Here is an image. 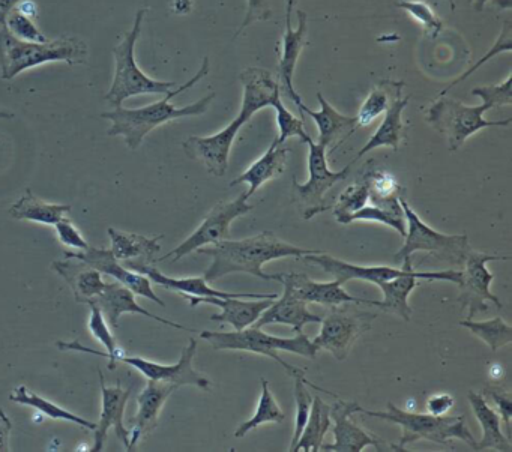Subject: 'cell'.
Returning <instances> with one entry per match:
<instances>
[{
  "label": "cell",
  "mask_w": 512,
  "mask_h": 452,
  "mask_svg": "<svg viewBox=\"0 0 512 452\" xmlns=\"http://www.w3.org/2000/svg\"><path fill=\"white\" fill-rule=\"evenodd\" d=\"M499 260H511V256H499V254L482 253L472 250L464 262V271L461 272L460 295L458 302L467 310V319H475L476 314L488 311V304L502 308L494 293H491V283L494 275L488 269V263Z\"/></svg>",
  "instance_id": "13"
},
{
  "label": "cell",
  "mask_w": 512,
  "mask_h": 452,
  "mask_svg": "<svg viewBox=\"0 0 512 452\" xmlns=\"http://www.w3.org/2000/svg\"><path fill=\"white\" fill-rule=\"evenodd\" d=\"M389 103H391V100H389V94L386 91V82L379 83L368 94L367 100L364 101L358 115L355 116L358 127H368V125L373 124L380 115L386 112Z\"/></svg>",
  "instance_id": "46"
},
{
  "label": "cell",
  "mask_w": 512,
  "mask_h": 452,
  "mask_svg": "<svg viewBox=\"0 0 512 452\" xmlns=\"http://www.w3.org/2000/svg\"><path fill=\"white\" fill-rule=\"evenodd\" d=\"M262 394H260L259 404H257L256 412L251 416L248 421L242 422L235 431V437L247 436L250 431L256 430L257 427L263 424H281L286 419V413L281 409L280 404L275 400L274 394L269 389V382L262 377Z\"/></svg>",
  "instance_id": "38"
},
{
  "label": "cell",
  "mask_w": 512,
  "mask_h": 452,
  "mask_svg": "<svg viewBox=\"0 0 512 452\" xmlns=\"http://www.w3.org/2000/svg\"><path fill=\"white\" fill-rule=\"evenodd\" d=\"M88 304L97 305V307L103 311L107 323H109L112 328H118L122 314L130 313L149 317V319L155 320V322L158 323H163V325L170 326V328L194 332V329L187 328V326L179 325V323L172 322V320H167L164 319V317L155 316V314L149 313L146 308H143L142 305L136 301V295H134L128 287L122 286L121 283H118V281L106 283V287H104L103 292H101L100 295L95 296L94 299H91Z\"/></svg>",
  "instance_id": "20"
},
{
  "label": "cell",
  "mask_w": 512,
  "mask_h": 452,
  "mask_svg": "<svg viewBox=\"0 0 512 452\" xmlns=\"http://www.w3.org/2000/svg\"><path fill=\"white\" fill-rule=\"evenodd\" d=\"M88 46L80 38L62 37L46 43L17 40L7 28H0V76L13 80L31 68L49 62L71 65L86 64Z\"/></svg>",
  "instance_id": "4"
},
{
  "label": "cell",
  "mask_w": 512,
  "mask_h": 452,
  "mask_svg": "<svg viewBox=\"0 0 512 452\" xmlns=\"http://www.w3.org/2000/svg\"><path fill=\"white\" fill-rule=\"evenodd\" d=\"M200 338L208 341L214 350H242V352L268 356V358L274 359L277 364H280L293 379L295 377H305L304 370L283 361L278 352L295 353V355L313 359L316 358L317 352H319L313 341L308 340L304 332L298 334V337L283 338L266 334L262 331V328H256V326H248L242 331L233 332L203 331L200 332Z\"/></svg>",
  "instance_id": "5"
},
{
  "label": "cell",
  "mask_w": 512,
  "mask_h": 452,
  "mask_svg": "<svg viewBox=\"0 0 512 452\" xmlns=\"http://www.w3.org/2000/svg\"><path fill=\"white\" fill-rule=\"evenodd\" d=\"M460 325L469 329L475 337L484 341L491 352L512 343V326L502 317H494L485 322H475L473 319L461 320Z\"/></svg>",
  "instance_id": "39"
},
{
  "label": "cell",
  "mask_w": 512,
  "mask_h": 452,
  "mask_svg": "<svg viewBox=\"0 0 512 452\" xmlns=\"http://www.w3.org/2000/svg\"><path fill=\"white\" fill-rule=\"evenodd\" d=\"M20 2L22 0H0V28H7L8 16Z\"/></svg>",
  "instance_id": "54"
},
{
  "label": "cell",
  "mask_w": 512,
  "mask_h": 452,
  "mask_svg": "<svg viewBox=\"0 0 512 452\" xmlns=\"http://www.w3.org/2000/svg\"><path fill=\"white\" fill-rule=\"evenodd\" d=\"M331 406L320 398V395L313 397V406H311L310 416H308L307 425L302 431L301 437L296 442L292 452H319L322 451L323 440L326 433L331 430Z\"/></svg>",
  "instance_id": "36"
},
{
  "label": "cell",
  "mask_w": 512,
  "mask_h": 452,
  "mask_svg": "<svg viewBox=\"0 0 512 452\" xmlns=\"http://www.w3.org/2000/svg\"><path fill=\"white\" fill-rule=\"evenodd\" d=\"M358 409V403L355 401L338 400L331 406V419L334 421L332 433H334V443L325 445L323 443L322 451L328 452H362L367 446H374L376 451L380 452H403L406 448L394 443L385 442L380 437L368 433L364 428L350 419L355 415Z\"/></svg>",
  "instance_id": "14"
},
{
  "label": "cell",
  "mask_w": 512,
  "mask_h": 452,
  "mask_svg": "<svg viewBox=\"0 0 512 452\" xmlns=\"http://www.w3.org/2000/svg\"><path fill=\"white\" fill-rule=\"evenodd\" d=\"M275 281L289 284L293 292L307 304H320L325 307H338V305L344 304H364L374 307L376 304V301H367V299L349 295L343 286L335 280L329 281V283H319V281L311 280L307 275L290 272V274H277Z\"/></svg>",
  "instance_id": "22"
},
{
  "label": "cell",
  "mask_w": 512,
  "mask_h": 452,
  "mask_svg": "<svg viewBox=\"0 0 512 452\" xmlns=\"http://www.w3.org/2000/svg\"><path fill=\"white\" fill-rule=\"evenodd\" d=\"M356 412L400 425L403 437L398 445L403 448L421 439L430 440V442L442 446H448L452 439H458L463 440L466 445L470 446V449L475 451L476 439L467 428L464 416H434L430 413L407 412L392 403H388V410L385 412L364 409L358 404Z\"/></svg>",
  "instance_id": "6"
},
{
  "label": "cell",
  "mask_w": 512,
  "mask_h": 452,
  "mask_svg": "<svg viewBox=\"0 0 512 452\" xmlns=\"http://www.w3.org/2000/svg\"><path fill=\"white\" fill-rule=\"evenodd\" d=\"M398 8L406 11L410 17L416 20L424 29V34L431 40H436L440 32L443 31V22L434 13L430 5L425 4L422 0H401L397 4Z\"/></svg>",
  "instance_id": "41"
},
{
  "label": "cell",
  "mask_w": 512,
  "mask_h": 452,
  "mask_svg": "<svg viewBox=\"0 0 512 452\" xmlns=\"http://www.w3.org/2000/svg\"><path fill=\"white\" fill-rule=\"evenodd\" d=\"M400 203L404 217H406V236H404L406 241L400 251L395 254V262L403 263L407 257H412L419 251H425L449 265H464L467 256L473 250L466 235H445V233L437 232L425 224L419 215L410 208L406 196L400 197Z\"/></svg>",
  "instance_id": "8"
},
{
  "label": "cell",
  "mask_w": 512,
  "mask_h": 452,
  "mask_svg": "<svg viewBox=\"0 0 512 452\" xmlns=\"http://www.w3.org/2000/svg\"><path fill=\"white\" fill-rule=\"evenodd\" d=\"M317 101H319L320 109L317 112L308 109L304 103H299L298 110L302 115L310 116L319 130V145L325 146L326 151L331 149L334 151L340 146L344 140L349 139L355 133L358 124H356L355 116H344L334 109L328 101L323 97L322 92H317Z\"/></svg>",
  "instance_id": "26"
},
{
  "label": "cell",
  "mask_w": 512,
  "mask_h": 452,
  "mask_svg": "<svg viewBox=\"0 0 512 452\" xmlns=\"http://www.w3.org/2000/svg\"><path fill=\"white\" fill-rule=\"evenodd\" d=\"M472 2L473 8H475L478 13H482L484 11L485 5L490 2V0H470Z\"/></svg>",
  "instance_id": "58"
},
{
  "label": "cell",
  "mask_w": 512,
  "mask_h": 452,
  "mask_svg": "<svg viewBox=\"0 0 512 452\" xmlns=\"http://www.w3.org/2000/svg\"><path fill=\"white\" fill-rule=\"evenodd\" d=\"M472 95L481 98L482 104L487 106L488 110L496 107L512 106V76L511 73L506 77L505 82L500 85L479 86L472 91Z\"/></svg>",
  "instance_id": "48"
},
{
  "label": "cell",
  "mask_w": 512,
  "mask_h": 452,
  "mask_svg": "<svg viewBox=\"0 0 512 452\" xmlns=\"http://www.w3.org/2000/svg\"><path fill=\"white\" fill-rule=\"evenodd\" d=\"M307 385L317 389V391L331 394V392L313 385L310 380H307V377H295L296 418L295 431H293L292 443H290L289 448L290 452L295 448L296 442L301 437L302 431H304L305 425H307L308 416H310L311 406H313V395L310 394V389L307 388Z\"/></svg>",
  "instance_id": "40"
},
{
  "label": "cell",
  "mask_w": 512,
  "mask_h": 452,
  "mask_svg": "<svg viewBox=\"0 0 512 452\" xmlns=\"http://www.w3.org/2000/svg\"><path fill=\"white\" fill-rule=\"evenodd\" d=\"M16 10H19L20 13L25 14V16L31 17V19H37L38 17V8L35 5V2L32 0H22L19 5H17Z\"/></svg>",
  "instance_id": "55"
},
{
  "label": "cell",
  "mask_w": 512,
  "mask_h": 452,
  "mask_svg": "<svg viewBox=\"0 0 512 452\" xmlns=\"http://www.w3.org/2000/svg\"><path fill=\"white\" fill-rule=\"evenodd\" d=\"M0 119H14V113L5 112V110H0Z\"/></svg>",
  "instance_id": "59"
},
{
  "label": "cell",
  "mask_w": 512,
  "mask_h": 452,
  "mask_svg": "<svg viewBox=\"0 0 512 452\" xmlns=\"http://www.w3.org/2000/svg\"><path fill=\"white\" fill-rule=\"evenodd\" d=\"M469 403L482 428V439L476 442L475 451L511 452L512 442L502 431V419L499 413L487 403L484 395L470 391Z\"/></svg>",
  "instance_id": "31"
},
{
  "label": "cell",
  "mask_w": 512,
  "mask_h": 452,
  "mask_svg": "<svg viewBox=\"0 0 512 452\" xmlns=\"http://www.w3.org/2000/svg\"><path fill=\"white\" fill-rule=\"evenodd\" d=\"M178 388L179 386L173 383L149 380L148 385L137 397V413L130 421V451H134L137 443L158 427L161 409L166 404L167 398Z\"/></svg>",
  "instance_id": "21"
},
{
  "label": "cell",
  "mask_w": 512,
  "mask_h": 452,
  "mask_svg": "<svg viewBox=\"0 0 512 452\" xmlns=\"http://www.w3.org/2000/svg\"><path fill=\"white\" fill-rule=\"evenodd\" d=\"M347 305L329 307L331 310L323 314L320 334L313 340L317 350H326L337 361H344L349 356L356 341L370 331L376 319V314L370 311L355 310Z\"/></svg>",
  "instance_id": "11"
},
{
  "label": "cell",
  "mask_w": 512,
  "mask_h": 452,
  "mask_svg": "<svg viewBox=\"0 0 512 452\" xmlns=\"http://www.w3.org/2000/svg\"><path fill=\"white\" fill-rule=\"evenodd\" d=\"M71 211H73V205L44 202L32 193L31 188H28L8 212L14 220L55 226L62 218L68 217Z\"/></svg>",
  "instance_id": "33"
},
{
  "label": "cell",
  "mask_w": 512,
  "mask_h": 452,
  "mask_svg": "<svg viewBox=\"0 0 512 452\" xmlns=\"http://www.w3.org/2000/svg\"><path fill=\"white\" fill-rule=\"evenodd\" d=\"M208 74L209 58L206 56L196 76L188 80L184 85L179 86V88L172 89L169 94H166L163 100L149 104V106L139 107V109H124V107H118V109H113L112 112L101 113V118L112 122V127L109 128L107 134H109L110 137H122V139L125 140V145H127L131 151H137L140 145H142L143 140H145L152 131L161 127V125L176 121V119L205 115L212 101H214V92L206 95V97L200 98L196 103L185 107L175 106V104H172V100L178 97V95H181L182 92L193 88L196 83L205 79Z\"/></svg>",
  "instance_id": "3"
},
{
  "label": "cell",
  "mask_w": 512,
  "mask_h": 452,
  "mask_svg": "<svg viewBox=\"0 0 512 452\" xmlns=\"http://www.w3.org/2000/svg\"><path fill=\"white\" fill-rule=\"evenodd\" d=\"M449 4V8H451V11H455V2L454 0H446Z\"/></svg>",
  "instance_id": "60"
},
{
  "label": "cell",
  "mask_w": 512,
  "mask_h": 452,
  "mask_svg": "<svg viewBox=\"0 0 512 452\" xmlns=\"http://www.w3.org/2000/svg\"><path fill=\"white\" fill-rule=\"evenodd\" d=\"M365 205H368L367 185L359 181L358 184L350 185L340 194L334 209H332V214L338 223L344 224L347 217L361 211Z\"/></svg>",
  "instance_id": "43"
},
{
  "label": "cell",
  "mask_w": 512,
  "mask_h": 452,
  "mask_svg": "<svg viewBox=\"0 0 512 452\" xmlns=\"http://www.w3.org/2000/svg\"><path fill=\"white\" fill-rule=\"evenodd\" d=\"M124 263L127 268L146 275L149 280L154 281L158 286L172 292L181 293L182 296H199V298H241V299H277V293H232L221 292L209 286L208 281L203 277L173 278L164 275L155 266L157 262H145L142 259L127 260Z\"/></svg>",
  "instance_id": "17"
},
{
  "label": "cell",
  "mask_w": 512,
  "mask_h": 452,
  "mask_svg": "<svg viewBox=\"0 0 512 452\" xmlns=\"http://www.w3.org/2000/svg\"><path fill=\"white\" fill-rule=\"evenodd\" d=\"M184 298L190 302L191 307H197L200 304L215 305L221 308L220 313L214 314L211 320L220 323H229L235 328V331H242L253 325L263 311L272 304L274 299H253V301H244L241 298H199V296L184 295Z\"/></svg>",
  "instance_id": "27"
},
{
  "label": "cell",
  "mask_w": 512,
  "mask_h": 452,
  "mask_svg": "<svg viewBox=\"0 0 512 452\" xmlns=\"http://www.w3.org/2000/svg\"><path fill=\"white\" fill-rule=\"evenodd\" d=\"M287 155H289V149L284 148V145H278L277 139H274L272 145L269 146L268 151L254 161L241 176L233 179L230 182V187H236V185L247 184L248 191L247 197H253L259 188H262L266 182L272 181V179L280 176L284 172V167L287 163Z\"/></svg>",
  "instance_id": "30"
},
{
  "label": "cell",
  "mask_w": 512,
  "mask_h": 452,
  "mask_svg": "<svg viewBox=\"0 0 512 452\" xmlns=\"http://www.w3.org/2000/svg\"><path fill=\"white\" fill-rule=\"evenodd\" d=\"M193 10V0H173V11L179 16L190 14Z\"/></svg>",
  "instance_id": "56"
},
{
  "label": "cell",
  "mask_w": 512,
  "mask_h": 452,
  "mask_svg": "<svg viewBox=\"0 0 512 452\" xmlns=\"http://www.w3.org/2000/svg\"><path fill=\"white\" fill-rule=\"evenodd\" d=\"M56 235H58L59 242L65 247L73 248L76 251L88 250L89 244L83 238L82 233L77 229L76 224L73 223L71 218L65 217L55 224Z\"/></svg>",
  "instance_id": "50"
},
{
  "label": "cell",
  "mask_w": 512,
  "mask_h": 452,
  "mask_svg": "<svg viewBox=\"0 0 512 452\" xmlns=\"http://www.w3.org/2000/svg\"><path fill=\"white\" fill-rule=\"evenodd\" d=\"M310 155H308V170H310V178L305 184H299L293 178L292 191L293 200L298 205L304 220H311L316 215L328 211L331 206L326 203L325 196L329 190L338 182L346 181L349 178L350 167H346L340 172H332L328 167L326 160L325 146L314 143L313 139L307 142Z\"/></svg>",
  "instance_id": "10"
},
{
  "label": "cell",
  "mask_w": 512,
  "mask_h": 452,
  "mask_svg": "<svg viewBox=\"0 0 512 452\" xmlns=\"http://www.w3.org/2000/svg\"><path fill=\"white\" fill-rule=\"evenodd\" d=\"M488 112L485 104L466 106L461 101L446 95H437V100L427 110L428 124L446 137L449 151L455 152L464 145L469 137L484 128L509 127L512 118L503 121H487L484 113Z\"/></svg>",
  "instance_id": "9"
},
{
  "label": "cell",
  "mask_w": 512,
  "mask_h": 452,
  "mask_svg": "<svg viewBox=\"0 0 512 452\" xmlns=\"http://www.w3.org/2000/svg\"><path fill=\"white\" fill-rule=\"evenodd\" d=\"M418 280L448 281V283L460 286L461 272L455 271V269L440 272H421L410 269L400 277L379 284L383 292V301H376L374 307L397 314L407 322L413 313L412 307L409 305V296L418 286Z\"/></svg>",
  "instance_id": "18"
},
{
  "label": "cell",
  "mask_w": 512,
  "mask_h": 452,
  "mask_svg": "<svg viewBox=\"0 0 512 452\" xmlns=\"http://www.w3.org/2000/svg\"><path fill=\"white\" fill-rule=\"evenodd\" d=\"M482 395L488 400L493 401L494 407H496V412L499 413L500 419H502L503 424H505V436L508 437L509 440L512 439V427H511V419H512V394L506 389H503L502 386L497 385H487L482 391Z\"/></svg>",
  "instance_id": "49"
},
{
  "label": "cell",
  "mask_w": 512,
  "mask_h": 452,
  "mask_svg": "<svg viewBox=\"0 0 512 452\" xmlns=\"http://www.w3.org/2000/svg\"><path fill=\"white\" fill-rule=\"evenodd\" d=\"M355 221H371V223L385 224V226L392 227L403 238L406 236V217H404V214H395V212L380 208V206L371 205V203L365 205L361 211L347 217L344 224H352Z\"/></svg>",
  "instance_id": "42"
},
{
  "label": "cell",
  "mask_w": 512,
  "mask_h": 452,
  "mask_svg": "<svg viewBox=\"0 0 512 452\" xmlns=\"http://www.w3.org/2000/svg\"><path fill=\"white\" fill-rule=\"evenodd\" d=\"M284 292L277 301L263 311L262 316L251 326L263 328L266 325H289L296 334H302V329L310 323H322L323 314H316L308 310V304L302 301L292 287L283 283Z\"/></svg>",
  "instance_id": "23"
},
{
  "label": "cell",
  "mask_w": 512,
  "mask_h": 452,
  "mask_svg": "<svg viewBox=\"0 0 512 452\" xmlns=\"http://www.w3.org/2000/svg\"><path fill=\"white\" fill-rule=\"evenodd\" d=\"M454 403L455 400L451 394H437L428 398L425 407H427V413H430V415L443 416L454 407Z\"/></svg>",
  "instance_id": "52"
},
{
  "label": "cell",
  "mask_w": 512,
  "mask_h": 452,
  "mask_svg": "<svg viewBox=\"0 0 512 452\" xmlns=\"http://www.w3.org/2000/svg\"><path fill=\"white\" fill-rule=\"evenodd\" d=\"M91 308V317H89V331L94 335L95 340L100 341L106 352H100L97 349H91V347L83 346L79 340L74 341H58L56 347L64 352H82L91 353V355L101 356V358L109 359V370H115L118 365L119 356L124 353L121 347L116 344L115 337L110 332L109 323H107L106 317H104L103 311L95 304H88Z\"/></svg>",
  "instance_id": "32"
},
{
  "label": "cell",
  "mask_w": 512,
  "mask_h": 452,
  "mask_svg": "<svg viewBox=\"0 0 512 452\" xmlns=\"http://www.w3.org/2000/svg\"><path fill=\"white\" fill-rule=\"evenodd\" d=\"M196 352L197 341L190 338L187 346L182 349L181 359L176 364H158V362L149 361L140 356H128L125 353L119 356L118 362L137 368L148 380L173 383L176 386L191 385L203 391H209L212 385L211 380L194 370L193 361Z\"/></svg>",
  "instance_id": "15"
},
{
  "label": "cell",
  "mask_w": 512,
  "mask_h": 452,
  "mask_svg": "<svg viewBox=\"0 0 512 452\" xmlns=\"http://www.w3.org/2000/svg\"><path fill=\"white\" fill-rule=\"evenodd\" d=\"M250 211H253V205H248V197L245 193L236 197V199L230 200V202L217 203L214 209L206 215L203 223L194 230L193 235L188 236L175 250L158 259V262H164V260L178 262L182 257L196 253L200 248L209 247V245H215L224 241V239H229L230 226H232L233 221L244 217Z\"/></svg>",
  "instance_id": "12"
},
{
  "label": "cell",
  "mask_w": 512,
  "mask_h": 452,
  "mask_svg": "<svg viewBox=\"0 0 512 452\" xmlns=\"http://www.w3.org/2000/svg\"><path fill=\"white\" fill-rule=\"evenodd\" d=\"M244 94L238 118L233 119L220 133L208 137L191 136L185 140V154L199 161L215 178H223L229 169L230 151L241 128L260 110L274 106L281 97L280 85L268 70L248 68L239 76Z\"/></svg>",
  "instance_id": "1"
},
{
  "label": "cell",
  "mask_w": 512,
  "mask_h": 452,
  "mask_svg": "<svg viewBox=\"0 0 512 452\" xmlns=\"http://www.w3.org/2000/svg\"><path fill=\"white\" fill-rule=\"evenodd\" d=\"M272 109H275V112H277L278 133H280L277 137L278 145H284L292 137H298L302 143H307L308 140H311L308 133H305L304 122H302L304 119H298L292 112H289L284 107L281 97L275 101Z\"/></svg>",
  "instance_id": "45"
},
{
  "label": "cell",
  "mask_w": 512,
  "mask_h": 452,
  "mask_svg": "<svg viewBox=\"0 0 512 452\" xmlns=\"http://www.w3.org/2000/svg\"><path fill=\"white\" fill-rule=\"evenodd\" d=\"M368 190V203L388 209L395 214H404L400 197L406 196L397 179L385 170L370 169L361 179Z\"/></svg>",
  "instance_id": "35"
},
{
  "label": "cell",
  "mask_w": 512,
  "mask_h": 452,
  "mask_svg": "<svg viewBox=\"0 0 512 452\" xmlns=\"http://www.w3.org/2000/svg\"><path fill=\"white\" fill-rule=\"evenodd\" d=\"M10 400L14 401V403L23 404V406L32 407V409L44 413V415L55 419V421L73 422V424L79 425V427L92 431L97 427V422L88 421V419L82 418V416L76 415V413L70 412L68 409H64V407L59 406V404L46 400V398L26 388L25 385L17 386V388L11 392Z\"/></svg>",
  "instance_id": "37"
},
{
  "label": "cell",
  "mask_w": 512,
  "mask_h": 452,
  "mask_svg": "<svg viewBox=\"0 0 512 452\" xmlns=\"http://www.w3.org/2000/svg\"><path fill=\"white\" fill-rule=\"evenodd\" d=\"M98 376H100L101 395H103V410L94 430L92 451H103L110 428L115 430L118 439L124 443L127 451H130L131 430L124 425V413L133 388L124 389L119 385L107 386L101 370H98Z\"/></svg>",
  "instance_id": "19"
},
{
  "label": "cell",
  "mask_w": 512,
  "mask_h": 452,
  "mask_svg": "<svg viewBox=\"0 0 512 452\" xmlns=\"http://www.w3.org/2000/svg\"><path fill=\"white\" fill-rule=\"evenodd\" d=\"M301 259L320 266L326 274L332 275L334 280L338 281L341 286L353 280L368 281V283L379 286L383 281L400 277L404 272L413 269L394 268V266L353 265V263H347L344 260L335 259V257L329 256V254L322 253L307 254V256L301 257Z\"/></svg>",
  "instance_id": "25"
},
{
  "label": "cell",
  "mask_w": 512,
  "mask_h": 452,
  "mask_svg": "<svg viewBox=\"0 0 512 452\" xmlns=\"http://www.w3.org/2000/svg\"><path fill=\"white\" fill-rule=\"evenodd\" d=\"M7 29L13 37L20 41H28V43H46V41H49V38L35 25V20L20 13L16 8L8 16Z\"/></svg>",
  "instance_id": "47"
},
{
  "label": "cell",
  "mask_w": 512,
  "mask_h": 452,
  "mask_svg": "<svg viewBox=\"0 0 512 452\" xmlns=\"http://www.w3.org/2000/svg\"><path fill=\"white\" fill-rule=\"evenodd\" d=\"M298 28L292 29V23H286V32L283 35V50H281L280 67H278V85L281 94L289 97L295 106L302 103L301 95L293 85L295 79L296 64L302 50L307 46L308 14L304 11L296 13Z\"/></svg>",
  "instance_id": "24"
},
{
  "label": "cell",
  "mask_w": 512,
  "mask_h": 452,
  "mask_svg": "<svg viewBox=\"0 0 512 452\" xmlns=\"http://www.w3.org/2000/svg\"><path fill=\"white\" fill-rule=\"evenodd\" d=\"M512 50V22H509V20H505L503 22L502 31H500L499 37H497L496 43H494V46L491 47V49H488V52L485 53L484 56H482L481 59H479L478 62H476L475 65H473L472 68H469V70L466 71V73L461 74L458 79H455L454 82L449 83L448 86H446L445 89H443L442 92H440L439 95H446L449 91H451L452 88H455V86L460 85L461 82H464V80L469 79L470 76H472L473 73H475L476 70H479V68L482 67V65L487 64L488 61H491V59L494 58V56L502 55V53H509Z\"/></svg>",
  "instance_id": "44"
},
{
  "label": "cell",
  "mask_w": 512,
  "mask_h": 452,
  "mask_svg": "<svg viewBox=\"0 0 512 452\" xmlns=\"http://www.w3.org/2000/svg\"><path fill=\"white\" fill-rule=\"evenodd\" d=\"M52 268L70 284L74 299L79 304H88L106 287V281L101 277L103 274L80 260H56L53 262Z\"/></svg>",
  "instance_id": "29"
},
{
  "label": "cell",
  "mask_w": 512,
  "mask_h": 452,
  "mask_svg": "<svg viewBox=\"0 0 512 452\" xmlns=\"http://www.w3.org/2000/svg\"><path fill=\"white\" fill-rule=\"evenodd\" d=\"M199 253L212 257L211 266L203 275V278L211 283L235 272H245L260 280L275 281L277 274H266L263 271L266 263L287 259V257L301 259L307 254L322 253V251L307 250V248L287 244L283 239L277 238L274 233L266 230L259 235L239 239V241L224 239L218 244L200 248Z\"/></svg>",
  "instance_id": "2"
},
{
  "label": "cell",
  "mask_w": 512,
  "mask_h": 452,
  "mask_svg": "<svg viewBox=\"0 0 512 452\" xmlns=\"http://www.w3.org/2000/svg\"><path fill=\"white\" fill-rule=\"evenodd\" d=\"M65 259H76L92 268L100 271L101 274L107 277L115 278L122 286L128 287L134 295L142 296V298L149 299L155 304L166 307L160 296L152 289L151 280L146 275L139 274L133 269L127 268L124 263L119 262L112 251L104 250V248L89 247L85 251H65Z\"/></svg>",
  "instance_id": "16"
},
{
  "label": "cell",
  "mask_w": 512,
  "mask_h": 452,
  "mask_svg": "<svg viewBox=\"0 0 512 452\" xmlns=\"http://www.w3.org/2000/svg\"><path fill=\"white\" fill-rule=\"evenodd\" d=\"M148 11L139 10L133 28L125 34L124 40L113 49L115 56V77L112 88L106 94V101L118 109L124 101L139 95L169 94L175 89V82H161L146 76L136 62V44L142 34L143 20Z\"/></svg>",
  "instance_id": "7"
},
{
  "label": "cell",
  "mask_w": 512,
  "mask_h": 452,
  "mask_svg": "<svg viewBox=\"0 0 512 452\" xmlns=\"http://www.w3.org/2000/svg\"><path fill=\"white\" fill-rule=\"evenodd\" d=\"M404 88H406V85L403 82H397L394 100H391L388 109H386L385 119L377 128L376 133L365 143L364 148L356 154L355 161L367 155L368 152L374 151V149L389 148L392 151H398L404 137L403 112L409 104V98L403 97Z\"/></svg>",
  "instance_id": "28"
},
{
  "label": "cell",
  "mask_w": 512,
  "mask_h": 452,
  "mask_svg": "<svg viewBox=\"0 0 512 452\" xmlns=\"http://www.w3.org/2000/svg\"><path fill=\"white\" fill-rule=\"evenodd\" d=\"M272 19V10L269 7L268 0H247V14L244 22L236 31L235 38H238L245 29L257 22H268Z\"/></svg>",
  "instance_id": "51"
},
{
  "label": "cell",
  "mask_w": 512,
  "mask_h": 452,
  "mask_svg": "<svg viewBox=\"0 0 512 452\" xmlns=\"http://www.w3.org/2000/svg\"><path fill=\"white\" fill-rule=\"evenodd\" d=\"M11 431H13V422L4 410L0 409V452L10 451Z\"/></svg>",
  "instance_id": "53"
},
{
  "label": "cell",
  "mask_w": 512,
  "mask_h": 452,
  "mask_svg": "<svg viewBox=\"0 0 512 452\" xmlns=\"http://www.w3.org/2000/svg\"><path fill=\"white\" fill-rule=\"evenodd\" d=\"M110 241H112L113 256L119 262H127V260L142 259L145 262H157L155 256L161 251L160 241L163 235L148 238V236L136 235V233H125L121 230L110 227L107 230Z\"/></svg>",
  "instance_id": "34"
},
{
  "label": "cell",
  "mask_w": 512,
  "mask_h": 452,
  "mask_svg": "<svg viewBox=\"0 0 512 452\" xmlns=\"http://www.w3.org/2000/svg\"><path fill=\"white\" fill-rule=\"evenodd\" d=\"M298 0H286V23H292V14Z\"/></svg>",
  "instance_id": "57"
}]
</instances>
